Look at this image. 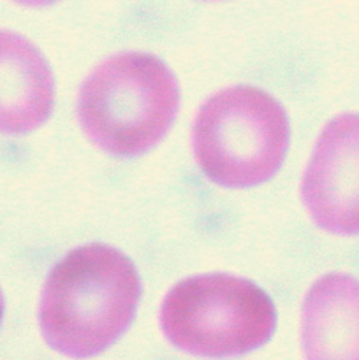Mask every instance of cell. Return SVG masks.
Returning <instances> with one entry per match:
<instances>
[{
    "mask_svg": "<svg viewBox=\"0 0 359 360\" xmlns=\"http://www.w3.org/2000/svg\"><path fill=\"white\" fill-rule=\"evenodd\" d=\"M192 150L201 171L218 186L263 185L287 155V115L277 98L259 88H225L201 105Z\"/></svg>",
    "mask_w": 359,
    "mask_h": 360,
    "instance_id": "3957f363",
    "label": "cell"
},
{
    "mask_svg": "<svg viewBox=\"0 0 359 360\" xmlns=\"http://www.w3.org/2000/svg\"><path fill=\"white\" fill-rule=\"evenodd\" d=\"M141 280L134 264L111 246H80L48 274L39 326L49 348L88 359L120 340L136 315Z\"/></svg>",
    "mask_w": 359,
    "mask_h": 360,
    "instance_id": "6da1fadb",
    "label": "cell"
},
{
    "mask_svg": "<svg viewBox=\"0 0 359 360\" xmlns=\"http://www.w3.org/2000/svg\"><path fill=\"white\" fill-rule=\"evenodd\" d=\"M306 359H359V281L326 274L312 285L301 309Z\"/></svg>",
    "mask_w": 359,
    "mask_h": 360,
    "instance_id": "52a82bcc",
    "label": "cell"
},
{
    "mask_svg": "<svg viewBox=\"0 0 359 360\" xmlns=\"http://www.w3.org/2000/svg\"><path fill=\"white\" fill-rule=\"evenodd\" d=\"M277 313L256 283L231 274L187 278L160 306L165 340L197 357H241L273 336Z\"/></svg>",
    "mask_w": 359,
    "mask_h": 360,
    "instance_id": "277c9868",
    "label": "cell"
},
{
    "mask_svg": "<svg viewBox=\"0 0 359 360\" xmlns=\"http://www.w3.org/2000/svg\"><path fill=\"white\" fill-rule=\"evenodd\" d=\"M4 316V297H2V292H0V320Z\"/></svg>",
    "mask_w": 359,
    "mask_h": 360,
    "instance_id": "9c48e42d",
    "label": "cell"
},
{
    "mask_svg": "<svg viewBox=\"0 0 359 360\" xmlns=\"http://www.w3.org/2000/svg\"><path fill=\"white\" fill-rule=\"evenodd\" d=\"M204 2H217V0H204Z\"/></svg>",
    "mask_w": 359,
    "mask_h": 360,
    "instance_id": "30bf717a",
    "label": "cell"
},
{
    "mask_svg": "<svg viewBox=\"0 0 359 360\" xmlns=\"http://www.w3.org/2000/svg\"><path fill=\"white\" fill-rule=\"evenodd\" d=\"M14 4H20V6L25 7H46V6H53L58 0H13Z\"/></svg>",
    "mask_w": 359,
    "mask_h": 360,
    "instance_id": "ba28073f",
    "label": "cell"
},
{
    "mask_svg": "<svg viewBox=\"0 0 359 360\" xmlns=\"http://www.w3.org/2000/svg\"><path fill=\"white\" fill-rule=\"evenodd\" d=\"M301 199L322 231L359 234V115H340L324 127L303 174Z\"/></svg>",
    "mask_w": 359,
    "mask_h": 360,
    "instance_id": "5b68a950",
    "label": "cell"
},
{
    "mask_svg": "<svg viewBox=\"0 0 359 360\" xmlns=\"http://www.w3.org/2000/svg\"><path fill=\"white\" fill-rule=\"evenodd\" d=\"M53 104L55 79L42 53L23 35L0 30V134L34 132Z\"/></svg>",
    "mask_w": 359,
    "mask_h": 360,
    "instance_id": "8992f818",
    "label": "cell"
},
{
    "mask_svg": "<svg viewBox=\"0 0 359 360\" xmlns=\"http://www.w3.org/2000/svg\"><path fill=\"white\" fill-rule=\"evenodd\" d=\"M180 105L175 74L157 56L122 53L83 81L77 120L88 139L115 157H139L171 129Z\"/></svg>",
    "mask_w": 359,
    "mask_h": 360,
    "instance_id": "7a4b0ae2",
    "label": "cell"
}]
</instances>
